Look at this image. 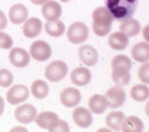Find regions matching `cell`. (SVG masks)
Returning a JSON list of instances; mask_svg holds the SVG:
<instances>
[{"label": "cell", "mask_w": 149, "mask_h": 132, "mask_svg": "<svg viewBox=\"0 0 149 132\" xmlns=\"http://www.w3.org/2000/svg\"><path fill=\"white\" fill-rule=\"evenodd\" d=\"M139 0H107V8L113 19L124 21L134 15Z\"/></svg>", "instance_id": "1"}, {"label": "cell", "mask_w": 149, "mask_h": 132, "mask_svg": "<svg viewBox=\"0 0 149 132\" xmlns=\"http://www.w3.org/2000/svg\"><path fill=\"white\" fill-rule=\"evenodd\" d=\"M113 17L107 7H97L93 11V30L97 36H107L111 33Z\"/></svg>", "instance_id": "2"}, {"label": "cell", "mask_w": 149, "mask_h": 132, "mask_svg": "<svg viewBox=\"0 0 149 132\" xmlns=\"http://www.w3.org/2000/svg\"><path fill=\"white\" fill-rule=\"evenodd\" d=\"M68 74V65L64 61H53L50 65L46 66L44 76L51 83H58Z\"/></svg>", "instance_id": "3"}, {"label": "cell", "mask_w": 149, "mask_h": 132, "mask_svg": "<svg viewBox=\"0 0 149 132\" xmlns=\"http://www.w3.org/2000/svg\"><path fill=\"white\" fill-rule=\"evenodd\" d=\"M66 36L72 44H81L88 39V28L84 22H73L68 28Z\"/></svg>", "instance_id": "4"}, {"label": "cell", "mask_w": 149, "mask_h": 132, "mask_svg": "<svg viewBox=\"0 0 149 132\" xmlns=\"http://www.w3.org/2000/svg\"><path fill=\"white\" fill-rule=\"evenodd\" d=\"M51 53H53V50L50 47V44L44 40H36L31 44V50H29L31 58L36 59L39 62H44V61L50 59Z\"/></svg>", "instance_id": "5"}, {"label": "cell", "mask_w": 149, "mask_h": 132, "mask_svg": "<svg viewBox=\"0 0 149 132\" xmlns=\"http://www.w3.org/2000/svg\"><path fill=\"white\" fill-rule=\"evenodd\" d=\"M28 96H29V90H28L26 85L17 84L13 85L10 90L7 91L6 100L10 105H19V103H24L28 99Z\"/></svg>", "instance_id": "6"}, {"label": "cell", "mask_w": 149, "mask_h": 132, "mask_svg": "<svg viewBox=\"0 0 149 132\" xmlns=\"http://www.w3.org/2000/svg\"><path fill=\"white\" fill-rule=\"evenodd\" d=\"M105 98H107V102H108V107H111V109H119L124 103V100H126V92H124V90H123L120 85L112 87V88H108L107 90Z\"/></svg>", "instance_id": "7"}, {"label": "cell", "mask_w": 149, "mask_h": 132, "mask_svg": "<svg viewBox=\"0 0 149 132\" xmlns=\"http://www.w3.org/2000/svg\"><path fill=\"white\" fill-rule=\"evenodd\" d=\"M37 114V110L36 107L33 105H29V103H24L17 107L15 113H14V116H15V120L18 122H21V124H29V122H32L35 120V117Z\"/></svg>", "instance_id": "8"}, {"label": "cell", "mask_w": 149, "mask_h": 132, "mask_svg": "<svg viewBox=\"0 0 149 132\" xmlns=\"http://www.w3.org/2000/svg\"><path fill=\"white\" fill-rule=\"evenodd\" d=\"M72 118L74 124L80 128H87L93 124V113L90 111V109H86L81 106H74Z\"/></svg>", "instance_id": "9"}, {"label": "cell", "mask_w": 149, "mask_h": 132, "mask_svg": "<svg viewBox=\"0 0 149 132\" xmlns=\"http://www.w3.org/2000/svg\"><path fill=\"white\" fill-rule=\"evenodd\" d=\"M61 103L65 107H74L80 103L81 100V94L77 88H72V87H66L62 90L61 95H59Z\"/></svg>", "instance_id": "10"}, {"label": "cell", "mask_w": 149, "mask_h": 132, "mask_svg": "<svg viewBox=\"0 0 149 132\" xmlns=\"http://www.w3.org/2000/svg\"><path fill=\"white\" fill-rule=\"evenodd\" d=\"M8 58H10V62L13 66H15V68H25V66H28L29 61H31V54L21 47H15V48H11Z\"/></svg>", "instance_id": "11"}, {"label": "cell", "mask_w": 149, "mask_h": 132, "mask_svg": "<svg viewBox=\"0 0 149 132\" xmlns=\"http://www.w3.org/2000/svg\"><path fill=\"white\" fill-rule=\"evenodd\" d=\"M42 29H43V23L36 17L26 18V19L24 21L22 32H24V35H25L28 39H33V37L39 36V35L42 33Z\"/></svg>", "instance_id": "12"}, {"label": "cell", "mask_w": 149, "mask_h": 132, "mask_svg": "<svg viewBox=\"0 0 149 132\" xmlns=\"http://www.w3.org/2000/svg\"><path fill=\"white\" fill-rule=\"evenodd\" d=\"M42 14L47 21H55L59 19V17L62 14V7L58 1L54 0H47L44 4H42Z\"/></svg>", "instance_id": "13"}, {"label": "cell", "mask_w": 149, "mask_h": 132, "mask_svg": "<svg viewBox=\"0 0 149 132\" xmlns=\"http://www.w3.org/2000/svg\"><path fill=\"white\" fill-rule=\"evenodd\" d=\"M79 58L86 66H94L98 62V51L93 46L83 44L79 48Z\"/></svg>", "instance_id": "14"}, {"label": "cell", "mask_w": 149, "mask_h": 132, "mask_svg": "<svg viewBox=\"0 0 149 132\" xmlns=\"http://www.w3.org/2000/svg\"><path fill=\"white\" fill-rule=\"evenodd\" d=\"M70 81L77 87H84L91 81V72L88 68L80 66L72 70L70 73Z\"/></svg>", "instance_id": "15"}, {"label": "cell", "mask_w": 149, "mask_h": 132, "mask_svg": "<svg viewBox=\"0 0 149 132\" xmlns=\"http://www.w3.org/2000/svg\"><path fill=\"white\" fill-rule=\"evenodd\" d=\"M28 18V8L24 4H14L8 10V19L15 25L24 23V21Z\"/></svg>", "instance_id": "16"}, {"label": "cell", "mask_w": 149, "mask_h": 132, "mask_svg": "<svg viewBox=\"0 0 149 132\" xmlns=\"http://www.w3.org/2000/svg\"><path fill=\"white\" fill-rule=\"evenodd\" d=\"M57 120H58V116L55 113H53V111H42V113H37L33 121L36 122V125L39 128L48 129Z\"/></svg>", "instance_id": "17"}, {"label": "cell", "mask_w": 149, "mask_h": 132, "mask_svg": "<svg viewBox=\"0 0 149 132\" xmlns=\"http://www.w3.org/2000/svg\"><path fill=\"white\" fill-rule=\"evenodd\" d=\"M131 55L133 59L137 61L139 64H144L149 61V44L146 41L142 43H137L131 50Z\"/></svg>", "instance_id": "18"}, {"label": "cell", "mask_w": 149, "mask_h": 132, "mask_svg": "<svg viewBox=\"0 0 149 132\" xmlns=\"http://www.w3.org/2000/svg\"><path fill=\"white\" fill-rule=\"evenodd\" d=\"M108 44H109V47L116 51H123L128 46V37L122 32L111 33L109 39H108Z\"/></svg>", "instance_id": "19"}, {"label": "cell", "mask_w": 149, "mask_h": 132, "mask_svg": "<svg viewBox=\"0 0 149 132\" xmlns=\"http://www.w3.org/2000/svg\"><path fill=\"white\" fill-rule=\"evenodd\" d=\"M88 107H90V111L94 113V114H102L105 109L108 107V102L105 95H100V94H95L93 95L88 99Z\"/></svg>", "instance_id": "20"}, {"label": "cell", "mask_w": 149, "mask_h": 132, "mask_svg": "<svg viewBox=\"0 0 149 132\" xmlns=\"http://www.w3.org/2000/svg\"><path fill=\"white\" fill-rule=\"evenodd\" d=\"M124 118H126V116H124L123 111L113 110L107 116V120H105V121H107V125L109 129H112V131H120Z\"/></svg>", "instance_id": "21"}, {"label": "cell", "mask_w": 149, "mask_h": 132, "mask_svg": "<svg viewBox=\"0 0 149 132\" xmlns=\"http://www.w3.org/2000/svg\"><path fill=\"white\" fill-rule=\"evenodd\" d=\"M142 129H144V122L137 116L126 117L122 124L123 132H141Z\"/></svg>", "instance_id": "22"}, {"label": "cell", "mask_w": 149, "mask_h": 132, "mask_svg": "<svg viewBox=\"0 0 149 132\" xmlns=\"http://www.w3.org/2000/svg\"><path fill=\"white\" fill-rule=\"evenodd\" d=\"M120 32L124 33L127 37H134L141 32V25H139L138 21H135L133 18H128V19L122 21V23H120Z\"/></svg>", "instance_id": "23"}, {"label": "cell", "mask_w": 149, "mask_h": 132, "mask_svg": "<svg viewBox=\"0 0 149 132\" xmlns=\"http://www.w3.org/2000/svg\"><path fill=\"white\" fill-rule=\"evenodd\" d=\"M44 30L48 36L51 37H59L62 36L66 30V26H65L64 22H61L59 19H55V21H47L46 25H44Z\"/></svg>", "instance_id": "24"}, {"label": "cell", "mask_w": 149, "mask_h": 132, "mask_svg": "<svg viewBox=\"0 0 149 132\" xmlns=\"http://www.w3.org/2000/svg\"><path fill=\"white\" fill-rule=\"evenodd\" d=\"M48 92H50V88L44 80H35L31 85V94L36 99H44L48 95Z\"/></svg>", "instance_id": "25"}, {"label": "cell", "mask_w": 149, "mask_h": 132, "mask_svg": "<svg viewBox=\"0 0 149 132\" xmlns=\"http://www.w3.org/2000/svg\"><path fill=\"white\" fill-rule=\"evenodd\" d=\"M112 80L116 85H126L131 80V74L128 69H112Z\"/></svg>", "instance_id": "26"}, {"label": "cell", "mask_w": 149, "mask_h": 132, "mask_svg": "<svg viewBox=\"0 0 149 132\" xmlns=\"http://www.w3.org/2000/svg\"><path fill=\"white\" fill-rule=\"evenodd\" d=\"M130 95L135 102H145L149 98V88L146 84H137L134 85L131 91H130Z\"/></svg>", "instance_id": "27"}, {"label": "cell", "mask_w": 149, "mask_h": 132, "mask_svg": "<svg viewBox=\"0 0 149 132\" xmlns=\"http://www.w3.org/2000/svg\"><path fill=\"white\" fill-rule=\"evenodd\" d=\"M133 62L131 59L128 58L127 55H116L115 58L112 59V69H131Z\"/></svg>", "instance_id": "28"}, {"label": "cell", "mask_w": 149, "mask_h": 132, "mask_svg": "<svg viewBox=\"0 0 149 132\" xmlns=\"http://www.w3.org/2000/svg\"><path fill=\"white\" fill-rule=\"evenodd\" d=\"M13 81H14V76L10 70L8 69H0V87H3V88L11 87Z\"/></svg>", "instance_id": "29"}, {"label": "cell", "mask_w": 149, "mask_h": 132, "mask_svg": "<svg viewBox=\"0 0 149 132\" xmlns=\"http://www.w3.org/2000/svg\"><path fill=\"white\" fill-rule=\"evenodd\" d=\"M13 47V39L10 35L0 30V48L1 50H10Z\"/></svg>", "instance_id": "30"}, {"label": "cell", "mask_w": 149, "mask_h": 132, "mask_svg": "<svg viewBox=\"0 0 149 132\" xmlns=\"http://www.w3.org/2000/svg\"><path fill=\"white\" fill-rule=\"evenodd\" d=\"M48 131H53V132H68L69 131V125L66 124V121L64 120H57V121L54 122L51 127L48 128Z\"/></svg>", "instance_id": "31"}, {"label": "cell", "mask_w": 149, "mask_h": 132, "mask_svg": "<svg viewBox=\"0 0 149 132\" xmlns=\"http://www.w3.org/2000/svg\"><path fill=\"white\" fill-rule=\"evenodd\" d=\"M138 77L144 84H149V64L144 62L138 70Z\"/></svg>", "instance_id": "32"}, {"label": "cell", "mask_w": 149, "mask_h": 132, "mask_svg": "<svg viewBox=\"0 0 149 132\" xmlns=\"http://www.w3.org/2000/svg\"><path fill=\"white\" fill-rule=\"evenodd\" d=\"M7 23H8V19L3 11L0 10V30H3L4 28H7Z\"/></svg>", "instance_id": "33"}, {"label": "cell", "mask_w": 149, "mask_h": 132, "mask_svg": "<svg viewBox=\"0 0 149 132\" xmlns=\"http://www.w3.org/2000/svg\"><path fill=\"white\" fill-rule=\"evenodd\" d=\"M3 111H4V99L0 96V116L3 114Z\"/></svg>", "instance_id": "34"}, {"label": "cell", "mask_w": 149, "mask_h": 132, "mask_svg": "<svg viewBox=\"0 0 149 132\" xmlns=\"http://www.w3.org/2000/svg\"><path fill=\"white\" fill-rule=\"evenodd\" d=\"M33 4H36V6H42V4H44L47 0H31Z\"/></svg>", "instance_id": "35"}, {"label": "cell", "mask_w": 149, "mask_h": 132, "mask_svg": "<svg viewBox=\"0 0 149 132\" xmlns=\"http://www.w3.org/2000/svg\"><path fill=\"white\" fill-rule=\"evenodd\" d=\"M11 131H26V128L25 127H14V128H11Z\"/></svg>", "instance_id": "36"}, {"label": "cell", "mask_w": 149, "mask_h": 132, "mask_svg": "<svg viewBox=\"0 0 149 132\" xmlns=\"http://www.w3.org/2000/svg\"><path fill=\"white\" fill-rule=\"evenodd\" d=\"M148 30H149V26H145V29H144V36H145V39H148Z\"/></svg>", "instance_id": "37"}, {"label": "cell", "mask_w": 149, "mask_h": 132, "mask_svg": "<svg viewBox=\"0 0 149 132\" xmlns=\"http://www.w3.org/2000/svg\"><path fill=\"white\" fill-rule=\"evenodd\" d=\"M61 3H66V1H70V0H59Z\"/></svg>", "instance_id": "38"}]
</instances>
